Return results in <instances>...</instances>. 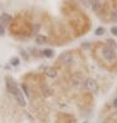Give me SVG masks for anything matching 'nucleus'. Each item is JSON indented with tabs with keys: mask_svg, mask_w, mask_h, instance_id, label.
<instances>
[{
	"mask_svg": "<svg viewBox=\"0 0 117 123\" xmlns=\"http://www.w3.org/2000/svg\"><path fill=\"white\" fill-rule=\"evenodd\" d=\"M5 83H6V91L10 94H13V96H15V94L20 91V89L18 88V86H16L15 80L13 79L12 77H6V78H5Z\"/></svg>",
	"mask_w": 117,
	"mask_h": 123,
	"instance_id": "1",
	"label": "nucleus"
},
{
	"mask_svg": "<svg viewBox=\"0 0 117 123\" xmlns=\"http://www.w3.org/2000/svg\"><path fill=\"white\" fill-rule=\"evenodd\" d=\"M10 64H12V65H14V67L19 65V58H16V57L12 58V60H10Z\"/></svg>",
	"mask_w": 117,
	"mask_h": 123,
	"instance_id": "13",
	"label": "nucleus"
},
{
	"mask_svg": "<svg viewBox=\"0 0 117 123\" xmlns=\"http://www.w3.org/2000/svg\"><path fill=\"white\" fill-rule=\"evenodd\" d=\"M15 99H16V102H18L20 105H21V107H24V105H25V99H24V96H23V93H21L20 91L18 92V93H16L15 94Z\"/></svg>",
	"mask_w": 117,
	"mask_h": 123,
	"instance_id": "7",
	"label": "nucleus"
},
{
	"mask_svg": "<svg viewBox=\"0 0 117 123\" xmlns=\"http://www.w3.org/2000/svg\"><path fill=\"white\" fill-rule=\"evenodd\" d=\"M48 42V39H47V37H44V35H42V34H38L37 37H35V43L37 44H46Z\"/></svg>",
	"mask_w": 117,
	"mask_h": 123,
	"instance_id": "8",
	"label": "nucleus"
},
{
	"mask_svg": "<svg viewBox=\"0 0 117 123\" xmlns=\"http://www.w3.org/2000/svg\"><path fill=\"white\" fill-rule=\"evenodd\" d=\"M4 34V26L0 24V35H3Z\"/></svg>",
	"mask_w": 117,
	"mask_h": 123,
	"instance_id": "19",
	"label": "nucleus"
},
{
	"mask_svg": "<svg viewBox=\"0 0 117 123\" xmlns=\"http://www.w3.org/2000/svg\"><path fill=\"white\" fill-rule=\"evenodd\" d=\"M12 16H10L9 14H6V13H4V14H1L0 15V24H1L3 26L5 25V24H9L10 21H12Z\"/></svg>",
	"mask_w": 117,
	"mask_h": 123,
	"instance_id": "6",
	"label": "nucleus"
},
{
	"mask_svg": "<svg viewBox=\"0 0 117 123\" xmlns=\"http://www.w3.org/2000/svg\"><path fill=\"white\" fill-rule=\"evenodd\" d=\"M83 87L87 92L90 93H93L97 91V82L93 79V78H87V79L83 82Z\"/></svg>",
	"mask_w": 117,
	"mask_h": 123,
	"instance_id": "2",
	"label": "nucleus"
},
{
	"mask_svg": "<svg viewBox=\"0 0 117 123\" xmlns=\"http://www.w3.org/2000/svg\"><path fill=\"white\" fill-rule=\"evenodd\" d=\"M84 123H87V122H84Z\"/></svg>",
	"mask_w": 117,
	"mask_h": 123,
	"instance_id": "20",
	"label": "nucleus"
},
{
	"mask_svg": "<svg viewBox=\"0 0 117 123\" xmlns=\"http://www.w3.org/2000/svg\"><path fill=\"white\" fill-rule=\"evenodd\" d=\"M59 63H62L63 65H71L72 63H73V55H72L71 52H64L59 55Z\"/></svg>",
	"mask_w": 117,
	"mask_h": 123,
	"instance_id": "3",
	"label": "nucleus"
},
{
	"mask_svg": "<svg viewBox=\"0 0 117 123\" xmlns=\"http://www.w3.org/2000/svg\"><path fill=\"white\" fill-rule=\"evenodd\" d=\"M104 31H106V30H104V28H102V26H98L94 33H96V35H103V34H104Z\"/></svg>",
	"mask_w": 117,
	"mask_h": 123,
	"instance_id": "12",
	"label": "nucleus"
},
{
	"mask_svg": "<svg viewBox=\"0 0 117 123\" xmlns=\"http://www.w3.org/2000/svg\"><path fill=\"white\" fill-rule=\"evenodd\" d=\"M111 19L117 21V13H112V14H111Z\"/></svg>",
	"mask_w": 117,
	"mask_h": 123,
	"instance_id": "17",
	"label": "nucleus"
},
{
	"mask_svg": "<svg viewBox=\"0 0 117 123\" xmlns=\"http://www.w3.org/2000/svg\"><path fill=\"white\" fill-rule=\"evenodd\" d=\"M91 9H92L93 13L101 14L102 9H103V5L101 3V0H91Z\"/></svg>",
	"mask_w": 117,
	"mask_h": 123,
	"instance_id": "4",
	"label": "nucleus"
},
{
	"mask_svg": "<svg viewBox=\"0 0 117 123\" xmlns=\"http://www.w3.org/2000/svg\"><path fill=\"white\" fill-rule=\"evenodd\" d=\"M107 43H108L107 45H108L110 48H112L113 50H115V49L117 48V44H116V43H115V42L112 40V39H107Z\"/></svg>",
	"mask_w": 117,
	"mask_h": 123,
	"instance_id": "11",
	"label": "nucleus"
},
{
	"mask_svg": "<svg viewBox=\"0 0 117 123\" xmlns=\"http://www.w3.org/2000/svg\"><path fill=\"white\" fill-rule=\"evenodd\" d=\"M42 53H43L44 57H47V58H52V57H53V54H54V52H53L52 49H44Z\"/></svg>",
	"mask_w": 117,
	"mask_h": 123,
	"instance_id": "10",
	"label": "nucleus"
},
{
	"mask_svg": "<svg viewBox=\"0 0 117 123\" xmlns=\"http://www.w3.org/2000/svg\"><path fill=\"white\" fill-rule=\"evenodd\" d=\"M21 88H23V91L25 92V94H26V96L29 97L30 94H29V88H28V86H26V84H23V86H21Z\"/></svg>",
	"mask_w": 117,
	"mask_h": 123,
	"instance_id": "14",
	"label": "nucleus"
},
{
	"mask_svg": "<svg viewBox=\"0 0 117 123\" xmlns=\"http://www.w3.org/2000/svg\"><path fill=\"white\" fill-rule=\"evenodd\" d=\"M111 33H112L115 37H117V26H112V28H111Z\"/></svg>",
	"mask_w": 117,
	"mask_h": 123,
	"instance_id": "16",
	"label": "nucleus"
},
{
	"mask_svg": "<svg viewBox=\"0 0 117 123\" xmlns=\"http://www.w3.org/2000/svg\"><path fill=\"white\" fill-rule=\"evenodd\" d=\"M84 6H91V0H79Z\"/></svg>",
	"mask_w": 117,
	"mask_h": 123,
	"instance_id": "15",
	"label": "nucleus"
},
{
	"mask_svg": "<svg viewBox=\"0 0 117 123\" xmlns=\"http://www.w3.org/2000/svg\"><path fill=\"white\" fill-rule=\"evenodd\" d=\"M112 105H113L115 108H117V98H115V99H113V102H112Z\"/></svg>",
	"mask_w": 117,
	"mask_h": 123,
	"instance_id": "18",
	"label": "nucleus"
},
{
	"mask_svg": "<svg viewBox=\"0 0 117 123\" xmlns=\"http://www.w3.org/2000/svg\"><path fill=\"white\" fill-rule=\"evenodd\" d=\"M44 74H46L47 77H49V78H55L58 75V72H57L55 68H53V67H47L46 70H44Z\"/></svg>",
	"mask_w": 117,
	"mask_h": 123,
	"instance_id": "5",
	"label": "nucleus"
},
{
	"mask_svg": "<svg viewBox=\"0 0 117 123\" xmlns=\"http://www.w3.org/2000/svg\"><path fill=\"white\" fill-rule=\"evenodd\" d=\"M42 93H43L44 97H48V96H51V94H52V89L49 88L47 84H43V87H42Z\"/></svg>",
	"mask_w": 117,
	"mask_h": 123,
	"instance_id": "9",
	"label": "nucleus"
}]
</instances>
